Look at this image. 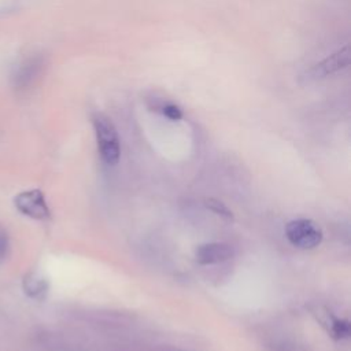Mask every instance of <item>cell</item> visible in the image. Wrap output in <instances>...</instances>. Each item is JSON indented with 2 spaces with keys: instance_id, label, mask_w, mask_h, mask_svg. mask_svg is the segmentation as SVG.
<instances>
[{
  "instance_id": "obj_3",
  "label": "cell",
  "mask_w": 351,
  "mask_h": 351,
  "mask_svg": "<svg viewBox=\"0 0 351 351\" xmlns=\"http://www.w3.org/2000/svg\"><path fill=\"white\" fill-rule=\"evenodd\" d=\"M14 204L19 213L33 219H47L51 214L45 196L40 189L21 192L14 199Z\"/></svg>"
},
{
  "instance_id": "obj_8",
  "label": "cell",
  "mask_w": 351,
  "mask_h": 351,
  "mask_svg": "<svg viewBox=\"0 0 351 351\" xmlns=\"http://www.w3.org/2000/svg\"><path fill=\"white\" fill-rule=\"evenodd\" d=\"M328 332L330 333L332 337L341 340V339H347L351 335V326L347 319L330 317Z\"/></svg>"
},
{
  "instance_id": "obj_11",
  "label": "cell",
  "mask_w": 351,
  "mask_h": 351,
  "mask_svg": "<svg viewBox=\"0 0 351 351\" xmlns=\"http://www.w3.org/2000/svg\"><path fill=\"white\" fill-rule=\"evenodd\" d=\"M7 252H8V237L4 229L0 228V261L5 258Z\"/></svg>"
},
{
  "instance_id": "obj_4",
  "label": "cell",
  "mask_w": 351,
  "mask_h": 351,
  "mask_svg": "<svg viewBox=\"0 0 351 351\" xmlns=\"http://www.w3.org/2000/svg\"><path fill=\"white\" fill-rule=\"evenodd\" d=\"M350 64V48L346 45L321 62L315 63L308 71H307V78L308 80H321L325 77H329L332 74H336L344 69H347Z\"/></svg>"
},
{
  "instance_id": "obj_1",
  "label": "cell",
  "mask_w": 351,
  "mask_h": 351,
  "mask_svg": "<svg viewBox=\"0 0 351 351\" xmlns=\"http://www.w3.org/2000/svg\"><path fill=\"white\" fill-rule=\"evenodd\" d=\"M92 125L101 159L110 166L117 165L121 158V141L115 125L103 112H93Z\"/></svg>"
},
{
  "instance_id": "obj_6",
  "label": "cell",
  "mask_w": 351,
  "mask_h": 351,
  "mask_svg": "<svg viewBox=\"0 0 351 351\" xmlns=\"http://www.w3.org/2000/svg\"><path fill=\"white\" fill-rule=\"evenodd\" d=\"M233 256L232 245L226 243H206L196 248L195 259L200 265L222 263Z\"/></svg>"
},
{
  "instance_id": "obj_2",
  "label": "cell",
  "mask_w": 351,
  "mask_h": 351,
  "mask_svg": "<svg viewBox=\"0 0 351 351\" xmlns=\"http://www.w3.org/2000/svg\"><path fill=\"white\" fill-rule=\"evenodd\" d=\"M285 236L292 245L302 250H311L321 244L324 233L314 221L298 218L287 223Z\"/></svg>"
},
{
  "instance_id": "obj_5",
  "label": "cell",
  "mask_w": 351,
  "mask_h": 351,
  "mask_svg": "<svg viewBox=\"0 0 351 351\" xmlns=\"http://www.w3.org/2000/svg\"><path fill=\"white\" fill-rule=\"evenodd\" d=\"M43 66H44V62L40 56H32L29 59H25L18 66L12 77L14 89L18 92L27 90L37 81L38 75L41 74Z\"/></svg>"
},
{
  "instance_id": "obj_9",
  "label": "cell",
  "mask_w": 351,
  "mask_h": 351,
  "mask_svg": "<svg viewBox=\"0 0 351 351\" xmlns=\"http://www.w3.org/2000/svg\"><path fill=\"white\" fill-rule=\"evenodd\" d=\"M155 110L159 111L163 117H166L167 119H171V121H178L182 118V111L181 108L171 103V101H163L160 100L156 106H155Z\"/></svg>"
},
{
  "instance_id": "obj_10",
  "label": "cell",
  "mask_w": 351,
  "mask_h": 351,
  "mask_svg": "<svg viewBox=\"0 0 351 351\" xmlns=\"http://www.w3.org/2000/svg\"><path fill=\"white\" fill-rule=\"evenodd\" d=\"M204 206H206L210 211H213L214 214H217V215H219V217H222V218H225V219H233L232 211H230L229 207H228L225 203H222L221 200H217V199L210 197V199H206Z\"/></svg>"
},
{
  "instance_id": "obj_12",
  "label": "cell",
  "mask_w": 351,
  "mask_h": 351,
  "mask_svg": "<svg viewBox=\"0 0 351 351\" xmlns=\"http://www.w3.org/2000/svg\"><path fill=\"white\" fill-rule=\"evenodd\" d=\"M159 351H184V350H178V348H173V347H165V348H160Z\"/></svg>"
},
{
  "instance_id": "obj_7",
  "label": "cell",
  "mask_w": 351,
  "mask_h": 351,
  "mask_svg": "<svg viewBox=\"0 0 351 351\" xmlns=\"http://www.w3.org/2000/svg\"><path fill=\"white\" fill-rule=\"evenodd\" d=\"M23 289L27 296L33 299H43L48 291V284L44 278L36 274H29L23 280Z\"/></svg>"
}]
</instances>
